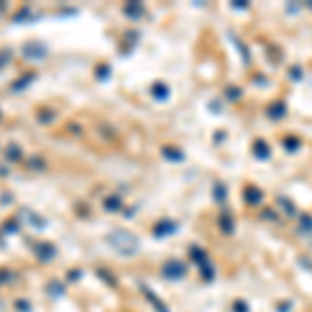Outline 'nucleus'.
I'll use <instances>...</instances> for the list:
<instances>
[{
	"label": "nucleus",
	"mask_w": 312,
	"mask_h": 312,
	"mask_svg": "<svg viewBox=\"0 0 312 312\" xmlns=\"http://www.w3.org/2000/svg\"><path fill=\"white\" fill-rule=\"evenodd\" d=\"M287 102L285 100H273L268 106H267V117L270 119V121H283L285 117H287Z\"/></svg>",
	"instance_id": "obj_1"
},
{
	"label": "nucleus",
	"mask_w": 312,
	"mask_h": 312,
	"mask_svg": "<svg viewBox=\"0 0 312 312\" xmlns=\"http://www.w3.org/2000/svg\"><path fill=\"white\" fill-rule=\"evenodd\" d=\"M244 198H246L248 204L258 206V204L265 200V192H263L260 187H256V185H248V187L244 189Z\"/></svg>",
	"instance_id": "obj_2"
},
{
	"label": "nucleus",
	"mask_w": 312,
	"mask_h": 312,
	"mask_svg": "<svg viewBox=\"0 0 312 312\" xmlns=\"http://www.w3.org/2000/svg\"><path fill=\"white\" fill-rule=\"evenodd\" d=\"M252 152L258 160H268L273 156V150H270V146L265 142V139H256L254 146H252Z\"/></svg>",
	"instance_id": "obj_3"
},
{
	"label": "nucleus",
	"mask_w": 312,
	"mask_h": 312,
	"mask_svg": "<svg viewBox=\"0 0 312 312\" xmlns=\"http://www.w3.org/2000/svg\"><path fill=\"white\" fill-rule=\"evenodd\" d=\"M281 146H283L285 152L296 154V152H300V148H302V139L298 135H285L283 139H281Z\"/></svg>",
	"instance_id": "obj_4"
},
{
	"label": "nucleus",
	"mask_w": 312,
	"mask_h": 312,
	"mask_svg": "<svg viewBox=\"0 0 312 312\" xmlns=\"http://www.w3.org/2000/svg\"><path fill=\"white\" fill-rule=\"evenodd\" d=\"M298 233L312 235V215H308V213L298 215Z\"/></svg>",
	"instance_id": "obj_5"
},
{
	"label": "nucleus",
	"mask_w": 312,
	"mask_h": 312,
	"mask_svg": "<svg viewBox=\"0 0 312 312\" xmlns=\"http://www.w3.org/2000/svg\"><path fill=\"white\" fill-rule=\"evenodd\" d=\"M277 202H279V206H281V208H283V213H285L287 217H296V215H298V208L294 206V202H291L289 198L279 196V198H277Z\"/></svg>",
	"instance_id": "obj_6"
},
{
	"label": "nucleus",
	"mask_w": 312,
	"mask_h": 312,
	"mask_svg": "<svg viewBox=\"0 0 312 312\" xmlns=\"http://www.w3.org/2000/svg\"><path fill=\"white\" fill-rule=\"evenodd\" d=\"M167 273H169L171 277H181V275H185V267H181L179 263H171Z\"/></svg>",
	"instance_id": "obj_7"
},
{
	"label": "nucleus",
	"mask_w": 312,
	"mask_h": 312,
	"mask_svg": "<svg viewBox=\"0 0 312 312\" xmlns=\"http://www.w3.org/2000/svg\"><path fill=\"white\" fill-rule=\"evenodd\" d=\"M289 77L294 79V82H300V79L304 77V71H302V67H298V65L291 67V69H289Z\"/></svg>",
	"instance_id": "obj_8"
},
{
	"label": "nucleus",
	"mask_w": 312,
	"mask_h": 312,
	"mask_svg": "<svg viewBox=\"0 0 312 312\" xmlns=\"http://www.w3.org/2000/svg\"><path fill=\"white\" fill-rule=\"evenodd\" d=\"M263 219H265V221H268V223H277V221H279V215L275 213V210L267 208L265 213H263Z\"/></svg>",
	"instance_id": "obj_9"
},
{
	"label": "nucleus",
	"mask_w": 312,
	"mask_h": 312,
	"mask_svg": "<svg viewBox=\"0 0 312 312\" xmlns=\"http://www.w3.org/2000/svg\"><path fill=\"white\" fill-rule=\"evenodd\" d=\"M221 225H223V229L227 231V233H231V231H233V219H231L229 215H225L223 219H221Z\"/></svg>",
	"instance_id": "obj_10"
},
{
	"label": "nucleus",
	"mask_w": 312,
	"mask_h": 312,
	"mask_svg": "<svg viewBox=\"0 0 312 312\" xmlns=\"http://www.w3.org/2000/svg\"><path fill=\"white\" fill-rule=\"evenodd\" d=\"M227 96H229L231 100H239V98H241V89H239V88H229V89H227Z\"/></svg>",
	"instance_id": "obj_11"
},
{
	"label": "nucleus",
	"mask_w": 312,
	"mask_h": 312,
	"mask_svg": "<svg viewBox=\"0 0 312 312\" xmlns=\"http://www.w3.org/2000/svg\"><path fill=\"white\" fill-rule=\"evenodd\" d=\"M215 196H217L219 200H225V187L221 185V183H219V187L215 189Z\"/></svg>",
	"instance_id": "obj_12"
},
{
	"label": "nucleus",
	"mask_w": 312,
	"mask_h": 312,
	"mask_svg": "<svg viewBox=\"0 0 312 312\" xmlns=\"http://www.w3.org/2000/svg\"><path fill=\"white\" fill-rule=\"evenodd\" d=\"M235 312H250V310H248V306L244 304V302H237V304H235Z\"/></svg>",
	"instance_id": "obj_13"
}]
</instances>
